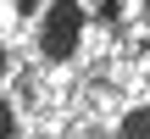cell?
Returning a JSON list of instances; mask_svg holds the SVG:
<instances>
[{"instance_id":"obj_1","label":"cell","mask_w":150,"mask_h":139,"mask_svg":"<svg viewBox=\"0 0 150 139\" xmlns=\"http://www.w3.org/2000/svg\"><path fill=\"white\" fill-rule=\"evenodd\" d=\"M78 28H83V11H78V0H56V6H50V17H45V28H39V45H45V56H50V61H61V56L78 45Z\"/></svg>"},{"instance_id":"obj_2","label":"cell","mask_w":150,"mask_h":139,"mask_svg":"<svg viewBox=\"0 0 150 139\" xmlns=\"http://www.w3.org/2000/svg\"><path fill=\"white\" fill-rule=\"evenodd\" d=\"M122 139H150V111H128L122 117Z\"/></svg>"},{"instance_id":"obj_3","label":"cell","mask_w":150,"mask_h":139,"mask_svg":"<svg viewBox=\"0 0 150 139\" xmlns=\"http://www.w3.org/2000/svg\"><path fill=\"white\" fill-rule=\"evenodd\" d=\"M11 134H17V123H11V106L0 100V139H11Z\"/></svg>"},{"instance_id":"obj_4","label":"cell","mask_w":150,"mask_h":139,"mask_svg":"<svg viewBox=\"0 0 150 139\" xmlns=\"http://www.w3.org/2000/svg\"><path fill=\"white\" fill-rule=\"evenodd\" d=\"M0 72H6V50H0Z\"/></svg>"}]
</instances>
